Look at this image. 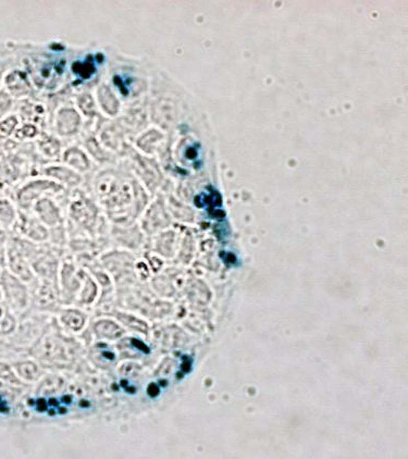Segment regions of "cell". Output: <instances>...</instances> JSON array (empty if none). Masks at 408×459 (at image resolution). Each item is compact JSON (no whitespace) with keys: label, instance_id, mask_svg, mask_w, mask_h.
Returning a JSON list of instances; mask_svg holds the SVG:
<instances>
[{"label":"cell","instance_id":"4","mask_svg":"<svg viewBox=\"0 0 408 459\" xmlns=\"http://www.w3.org/2000/svg\"><path fill=\"white\" fill-rule=\"evenodd\" d=\"M0 378L11 383H19V381L14 377L12 370L5 364H0Z\"/></svg>","mask_w":408,"mask_h":459},{"label":"cell","instance_id":"1","mask_svg":"<svg viewBox=\"0 0 408 459\" xmlns=\"http://www.w3.org/2000/svg\"><path fill=\"white\" fill-rule=\"evenodd\" d=\"M95 330L99 334L108 339H116L122 334L121 329L110 321H102L96 324Z\"/></svg>","mask_w":408,"mask_h":459},{"label":"cell","instance_id":"2","mask_svg":"<svg viewBox=\"0 0 408 459\" xmlns=\"http://www.w3.org/2000/svg\"><path fill=\"white\" fill-rule=\"evenodd\" d=\"M63 320L65 323H68L69 327L72 329H80L83 322H84L82 315H80L77 311H68L64 315Z\"/></svg>","mask_w":408,"mask_h":459},{"label":"cell","instance_id":"3","mask_svg":"<svg viewBox=\"0 0 408 459\" xmlns=\"http://www.w3.org/2000/svg\"><path fill=\"white\" fill-rule=\"evenodd\" d=\"M19 372L26 379H34L37 374V368L32 363H24L18 366Z\"/></svg>","mask_w":408,"mask_h":459},{"label":"cell","instance_id":"5","mask_svg":"<svg viewBox=\"0 0 408 459\" xmlns=\"http://www.w3.org/2000/svg\"><path fill=\"white\" fill-rule=\"evenodd\" d=\"M147 392L151 396H157L158 394H159V389H158V386L156 384H151L149 385Z\"/></svg>","mask_w":408,"mask_h":459},{"label":"cell","instance_id":"6","mask_svg":"<svg viewBox=\"0 0 408 459\" xmlns=\"http://www.w3.org/2000/svg\"><path fill=\"white\" fill-rule=\"evenodd\" d=\"M47 408V405L45 404V400L44 399H40V400H38V409L40 410V412H44L45 409Z\"/></svg>","mask_w":408,"mask_h":459}]
</instances>
